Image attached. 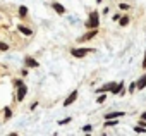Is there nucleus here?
Wrapping results in <instances>:
<instances>
[{"label":"nucleus","instance_id":"obj_10","mask_svg":"<svg viewBox=\"0 0 146 136\" xmlns=\"http://www.w3.org/2000/svg\"><path fill=\"white\" fill-rule=\"evenodd\" d=\"M113 85H115V83H108V85H105V86H102V88H98L96 91H98V93H107V91H110V90L113 88Z\"/></svg>","mask_w":146,"mask_h":136},{"label":"nucleus","instance_id":"obj_13","mask_svg":"<svg viewBox=\"0 0 146 136\" xmlns=\"http://www.w3.org/2000/svg\"><path fill=\"white\" fill-rule=\"evenodd\" d=\"M19 16H21V17H26V16H28V9H26L24 5L19 7Z\"/></svg>","mask_w":146,"mask_h":136},{"label":"nucleus","instance_id":"obj_1","mask_svg":"<svg viewBox=\"0 0 146 136\" xmlns=\"http://www.w3.org/2000/svg\"><path fill=\"white\" fill-rule=\"evenodd\" d=\"M98 24H100V19H98V12H96V11H93V12L90 14V19L86 21V26H88L90 29H95V28H98Z\"/></svg>","mask_w":146,"mask_h":136},{"label":"nucleus","instance_id":"obj_24","mask_svg":"<svg viewBox=\"0 0 146 136\" xmlns=\"http://www.w3.org/2000/svg\"><path fill=\"white\" fill-rule=\"evenodd\" d=\"M143 67L146 69V55H144V60H143Z\"/></svg>","mask_w":146,"mask_h":136},{"label":"nucleus","instance_id":"obj_16","mask_svg":"<svg viewBox=\"0 0 146 136\" xmlns=\"http://www.w3.org/2000/svg\"><path fill=\"white\" fill-rule=\"evenodd\" d=\"M134 131H136V133H139V134H144V133H146V129H144L143 126H136V127H134Z\"/></svg>","mask_w":146,"mask_h":136},{"label":"nucleus","instance_id":"obj_11","mask_svg":"<svg viewBox=\"0 0 146 136\" xmlns=\"http://www.w3.org/2000/svg\"><path fill=\"white\" fill-rule=\"evenodd\" d=\"M122 88H124V83H122V81H120V83H119V85H113V88H112V90H110V91H112V93H113V95H117V93H120V91H122Z\"/></svg>","mask_w":146,"mask_h":136},{"label":"nucleus","instance_id":"obj_15","mask_svg":"<svg viewBox=\"0 0 146 136\" xmlns=\"http://www.w3.org/2000/svg\"><path fill=\"white\" fill-rule=\"evenodd\" d=\"M96 102H98V103H103V102H107V93H105V95L102 93V95L96 98Z\"/></svg>","mask_w":146,"mask_h":136},{"label":"nucleus","instance_id":"obj_22","mask_svg":"<svg viewBox=\"0 0 146 136\" xmlns=\"http://www.w3.org/2000/svg\"><path fill=\"white\" fill-rule=\"evenodd\" d=\"M120 9H122V11H127V9H129V5H127V4H120Z\"/></svg>","mask_w":146,"mask_h":136},{"label":"nucleus","instance_id":"obj_3","mask_svg":"<svg viewBox=\"0 0 146 136\" xmlns=\"http://www.w3.org/2000/svg\"><path fill=\"white\" fill-rule=\"evenodd\" d=\"M78 100V90H74V91H72L65 100H64V107H69V105H72V103H74Z\"/></svg>","mask_w":146,"mask_h":136},{"label":"nucleus","instance_id":"obj_26","mask_svg":"<svg viewBox=\"0 0 146 136\" xmlns=\"http://www.w3.org/2000/svg\"><path fill=\"white\" fill-rule=\"evenodd\" d=\"M96 2H102V0H96Z\"/></svg>","mask_w":146,"mask_h":136},{"label":"nucleus","instance_id":"obj_20","mask_svg":"<svg viewBox=\"0 0 146 136\" xmlns=\"http://www.w3.org/2000/svg\"><path fill=\"white\" fill-rule=\"evenodd\" d=\"M83 131H84V133H91V131H93V126H84Z\"/></svg>","mask_w":146,"mask_h":136},{"label":"nucleus","instance_id":"obj_14","mask_svg":"<svg viewBox=\"0 0 146 136\" xmlns=\"http://www.w3.org/2000/svg\"><path fill=\"white\" fill-rule=\"evenodd\" d=\"M119 23H120V26H127V24H129V17H127V16H124V17H120V19H119Z\"/></svg>","mask_w":146,"mask_h":136},{"label":"nucleus","instance_id":"obj_8","mask_svg":"<svg viewBox=\"0 0 146 136\" xmlns=\"http://www.w3.org/2000/svg\"><path fill=\"white\" fill-rule=\"evenodd\" d=\"M136 86H137V90H143V88H146V74H143V76L137 79Z\"/></svg>","mask_w":146,"mask_h":136},{"label":"nucleus","instance_id":"obj_9","mask_svg":"<svg viewBox=\"0 0 146 136\" xmlns=\"http://www.w3.org/2000/svg\"><path fill=\"white\" fill-rule=\"evenodd\" d=\"M122 115H125V112H110V114L105 115V119H119Z\"/></svg>","mask_w":146,"mask_h":136},{"label":"nucleus","instance_id":"obj_18","mask_svg":"<svg viewBox=\"0 0 146 136\" xmlns=\"http://www.w3.org/2000/svg\"><path fill=\"white\" fill-rule=\"evenodd\" d=\"M134 90H137V86H136V83H131L129 85V93H132Z\"/></svg>","mask_w":146,"mask_h":136},{"label":"nucleus","instance_id":"obj_19","mask_svg":"<svg viewBox=\"0 0 146 136\" xmlns=\"http://www.w3.org/2000/svg\"><path fill=\"white\" fill-rule=\"evenodd\" d=\"M4 112H5V117H7V119H9V117L12 115V110H11L9 107H5V110H4Z\"/></svg>","mask_w":146,"mask_h":136},{"label":"nucleus","instance_id":"obj_17","mask_svg":"<svg viewBox=\"0 0 146 136\" xmlns=\"http://www.w3.org/2000/svg\"><path fill=\"white\" fill-rule=\"evenodd\" d=\"M7 48H9V45H7V43H4V41H0V50H2V52H5Z\"/></svg>","mask_w":146,"mask_h":136},{"label":"nucleus","instance_id":"obj_6","mask_svg":"<svg viewBox=\"0 0 146 136\" xmlns=\"http://www.w3.org/2000/svg\"><path fill=\"white\" fill-rule=\"evenodd\" d=\"M52 7L55 9V12H57V14H60V16H62V14H65V9H64V5H60L58 2H53V4H52Z\"/></svg>","mask_w":146,"mask_h":136},{"label":"nucleus","instance_id":"obj_23","mask_svg":"<svg viewBox=\"0 0 146 136\" xmlns=\"http://www.w3.org/2000/svg\"><path fill=\"white\" fill-rule=\"evenodd\" d=\"M19 85H23V81H21V79H16V81H14V86H19Z\"/></svg>","mask_w":146,"mask_h":136},{"label":"nucleus","instance_id":"obj_25","mask_svg":"<svg viewBox=\"0 0 146 136\" xmlns=\"http://www.w3.org/2000/svg\"><path fill=\"white\" fill-rule=\"evenodd\" d=\"M141 119H144V121H146V112H143V115H141Z\"/></svg>","mask_w":146,"mask_h":136},{"label":"nucleus","instance_id":"obj_12","mask_svg":"<svg viewBox=\"0 0 146 136\" xmlns=\"http://www.w3.org/2000/svg\"><path fill=\"white\" fill-rule=\"evenodd\" d=\"M26 65L28 67H38V62L33 57H26Z\"/></svg>","mask_w":146,"mask_h":136},{"label":"nucleus","instance_id":"obj_2","mask_svg":"<svg viewBox=\"0 0 146 136\" xmlns=\"http://www.w3.org/2000/svg\"><path fill=\"white\" fill-rule=\"evenodd\" d=\"M91 52H93V48H79V47L70 50V53L74 55V57H78V59H83V57H86V55L91 53Z\"/></svg>","mask_w":146,"mask_h":136},{"label":"nucleus","instance_id":"obj_21","mask_svg":"<svg viewBox=\"0 0 146 136\" xmlns=\"http://www.w3.org/2000/svg\"><path fill=\"white\" fill-rule=\"evenodd\" d=\"M67 122H70V119H69V117H67V119H62V121H58V124H60V126H62V124H67Z\"/></svg>","mask_w":146,"mask_h":136},{"label":"nucleus","instance_id":"obj_4","mask_svg":"<svg viewBox=\"0 0 146 136\" xmlns=\"http://www.w3.org/2000/svg\"><path fill=\"white\" fill-rule=\"evenodd\" d=\"M96 33H98V31H96V28H95V29H91V31H88L86 35H83V36H79V38H78V41H79V43H83V41H88V40H91V38H95V36H96Z\"/></svg>","mask_w":146,"mask_h":136},{"label":"nucleus","instance_id":"obj_5","mask_svg":"<svg viewBox=\"0 0 146 136\" xmlns=\"http://www.w3.org/2000/svg\"><path fill=\"white\" fill-rule=\"evenodd\" d=\"M26 93H28V88L24 85H19L17 86V102H23V98L26 97Z\"/></svg>","mask_w":146,"mask_h":136},{"label":"nucleus","instance_id":"obj_7","mask_svg":"<svg viewBox=\"0 0 146 136\" xmlns=\"http://www.w3.org/2000/svg\"><path fill=\"white\" fill-rule=\"evenodd\" d=\"M17 29H19V33H23L24 36H31V35H33V31H31L29 28L23 26V24H19V26H17Z\"/></svg>","mask_w":146,"mask_h":136}]
</instances>
